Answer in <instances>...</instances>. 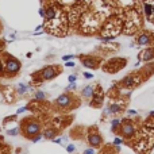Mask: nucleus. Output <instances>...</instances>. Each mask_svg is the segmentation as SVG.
<instances>
[{
	"mask_svg": "<svg viewBox=\"0 0 154 154\" xmlns=\"http://www.w3.org/2000/svg\"><path fill=\"white\" fill-rule=\"evenodd\" d=\"M0 61L3 64V69H4V77H8V78H12L16 74L20 72V68L22 64L18 58L12 57L10 54H1L0 55Z\"/></svg>",
	"mask_w": 154,
	"mask_h": 154,
	"instance_id": "1",
	"label": "nucleus"
},
{
	"mask_svg": "<svg viewBox=\"0 0 154 154\" xmlns=\"http://www.w3.org/2000/svg\"><path fill=\"white\" fill-rule=\"evenodd\" d=\"M120 120L119 119H115V120H112V131L114 132H116V130H118L119 127H120Z\"/></svg>",
	"mask_w": 154,
	"mask_h": 154,
	"instance_id": "18",
	"label": "nucleus"
},
{
	"mask_svg": "<svg viewBox=\"0 0 154 154\" xmlns=\"http://www.w3.org/2000/svg\"><path fill=\"white\" fill-rule=\"evenodd\" d=\"M0 31H1V24H0Z\"/></svg>",
	"mask_w": 154,
	"mask_h": 154,
	"instance_id": "30",
	"label": "nucleus"
},
{
	"mask_svg": "<svg viewBox=\"0 0 154 154\" xmlns=\"http://www.w3.org/2000/svg\"><path fill=\"white\" fill-rule=\"evenodd\" d=\"M139 81H141L139 76H137V74H128V76H126L120 81V85L124 88H132V87H137L139 84Z\"/></svg>",
	"mask_w": 154,
	"mask_h": 154,
	"instance_id": "12",
	"label": "nucleus"
},
{
	"mask_svg": "<svg viewBox=\"0 0 154 154\" xmlns=\"http://www.w3.org/2000/svg\"><path fill=\"white\" fill-rule=\"evenodd\" d=\"M72 57H73V55H65V57H62V60H64V61H68V60Z\"/></svg>",
	"mask_w": 154,
	"mask_h": 154,
	"instance_id": "25",
	"label": "nucleus"
},
{
	"mask_svg": "<svg viewBox=\"0 0 154 154\" xmlns=\"http://www.w3.org/2000/svg\"><path fill=\"white\" fill-rule=\"evenodd\" d=\"M123 111V106L120 103H111L107 109V115H118Z\"/></svg>",
	"mask_w": 154,
	"mask_h": 154,
	"instance_id": "14",
	"label": "nucleus"
},
{
	"mask_svg": "<svg viewBox=\"0 0 154 154\" xmlns=\"http://www.w3.org/2000/svg\"><path fill=\"white\" fill-rule=\"evenodd\" d=\"M55 134H57V131H55L54 128H47V130L43 132V137H45L46 139H53Z\"/></svg>",
	"mask_w": 154,
	"mask_h": 154,
	"instance_id": "17",
	"label": "nucleus"
},
{
	"mask_svg": "<svg viewBox=\"0 0 154 154\" xmlns=\"http://www.w3.org/2000/svg\"><path fill=\"white\" fill-rule=\"evenodd\" d=\"M42 124L39 120L35 118H26L22 120V126H20V131L27 139H32L34 135H38L41 132Z\"/></svg>",
	"mask_w": 154,
	"mask_h": 154,
	"instance_id": "3",
	"label": "nucleus"
},
{
	"mask_svg": "<svg viewBox=\"0 0 154 154\" xmlns=\"http://www.w3.org/2000/svg\"><path fill=\"white\" fill-rule=\"evenodd\" d=\"M120 142H122V141H120V139H119V138H116L115 141H114V143H115V145H119V143H120Z\"/></svg>",
	"mask_w": 154,
	"mask_h": 154,
	"instance_id": "27",
	"label": "nucleus"
},
{
	"mask_svg": "<svg viewBox=\"0 0 154 154\" xmlns=\"http://www.w3.org/2000/svg\"><path fill=\"white\" fill-rule=\"evenodd\" d=\"M153 37L154 34L150 31H142L139 32L137 38H135V42H137V45H141V46H146V45H150L153 43Z\"/></svg>",
	"mask_w": 154,
	"mask_h": 154,
	"instance_id": "11",
	"label": "nucleus"
},
{
	"mask_svg": "<svg viewBox=\"0 0 154 154\" xmlns=\"http://www.w3.org/2000/svg\"><path fill=\"white\" fill-rule=\"evenodd\" d=\"M69 81H71V83H74V81H76V76H69Z\"/></svg>",
	"mask_w": 154,
	"mask_h": 154,
	"instance_id": "23",
	"label": "nucleus"
},
{
	"mask_svg": "<svg viewBox=\"0 0 154 154\" xmlns=\"http://www.w3.org/2000/svg\"><path fill=\"white\" fill-rule=\"evenodd\" d=\"M103 103H104V92H103V89H101L100 85H96L95 93H93L92 99H91V107L99 108V107L103 106Z\"/></svg>",
	"mask_w": 154,
	"mask_h": 154,
	"instance_id": "10",
	"label": "nucleus"
},
{
	"mask_svg": "<svg viewBox=\"0 0 154 154\" xmlns=\"http://www.w3.org/2000/svg\"><path fill=\"white\" fill-rule=\"evenodd\" d=\"M124 65H126L124 58H112L107 64L103 65V71L107 72V73H116L122 68H124Z\"/></svg>",
	"mask_w": 154,
	"mask_h": 154,
	"instance_id": "7",
	"label": "nucleus"
},
{
	"mask_svg": "<svg viewBox=\"0 0 154 154\" xmlns=\"http://www.w3.org/2000/svg\"><path fill=\"white\" fill-rule=\"evenodd\" d=\"M68 151H69V153L74 151V146H73V145H69V146H68Z\"/></svg>",
	"mask_w": 154,
	"mask_h": 154,
	"instance_id": "21",
	"label": "nucleus"
},
{
	"mask_svg": "<svg viewBox=\"0 0 154 154\" xmlns=\"http://www.w3.org/2000/svg\"><path fill=\"white\" fill-rule=\"evenodd\" d=\"M122 31V22L118 19V18H111L106 22V24L103 26L101 30V39H106L109 41L112 39L115 35H118L119 32Z\"/></svg>",
	"mask_w": 154,
	"mask_h": 154,
	"instance_id": "4",
	"label": "nucleus"
},
{
	"mask_svg": "<svg viewBox=\"0 0 154 154\" xmlns=\"http://www.w3.org/2000/svg\"><path fill=\"white\" fill-rule=\"evenodd\" d=\"M143 11H145V15L149 20L154 22V4H151L150 1H146L143 4Z\"/></svg>",
	"mask_w": 154,
	"mask_h": 154,
	"instance_id": "15",
	"label": "nucleus"
},
{
	"mask_svg": "<svg viewBox=\"0 0 154 154\" xmlns=\"http://www.w3.org/2000/svg\"><path fill=\"white\" fill-rule=\"evenodd\" d=\"M84 154H95V151H93L92 149H88V150L84 151Z\"/></svg>",
	"mask_w": 154,
	"mask_h": 154,
	"instance_id": "22",
	"label": "nucleus"
},
{
	"mask_svg": "<svg viewBox=\"0 0 154 154\" xmlns=\"http://www.w3.org/2000/svg\"><path fill=\"white\" fill-rule=\"evenodd\" d=\"M87 141H88V143H89V146H92V148H95V149L100 148L103 143V138H101V135H100V132L93 127L89 128V132H88V135H87Z\"/></svg>",
	"mask_w": 154,
	"mask_h": 154,
	"instance_id": "8",
	"label": "nucleus"
},
{
	"mask_svg": "<svg viewBox=\"0 0 154 154\" xmlns=\"http://www.w3.org/2000/svg\"><path fill=\"white\" fill-rule=\"evenodd\" d=\"M45 93L41 92V91H38V92H35V100H45Z\"/></svg>",
	"mask_w": 154,
	"mask_h": 154,
	"instance_id": "19",
	"label": "nucleus"
},
{
	"mask_svg": "<svg viewBox=\"0 0 154 154\" xmlns=\"http://www.w3.org/2000/svg\"><path fill=\"white\" fill-rule=\"evenodd\" d=\"M95 89H96V87L95 85H92V84H89V85H87V87H84L83 89V97L87 100H91L93 96V93H95Z\"/></svg>",
	"mask_w": 154,
	"mask_h": 154,
	"instance_id": "16",
	"label": "nucleus"
},
{
	"mask_svg": "<svg viewBox=\"0 0 154 154\" xmlns=\"http://www.w3.org/2000/svg\"><path fill=\"white\" fill-rule=\"evenodd\" d=\"M66 66H74V62H66Z\"/></svg>",
	"mask_w": 154,
	"mask_h": 154,
	"instance_id": "28",
	"label": "nucleus"
},
{
	"mask_svg": "<svg viewBox=\"0 0 154 154\" xmlns=\"http://www.w3.org/2000/svg\"><path fill=\"white\" fill-rule=\"evenodd\" d=\"M80 104V100L77 99L76 96H72L71 93H64L61 96H58L54 101V107L61 111H68V109L76 108Z\"/></svg>",
	"mask_w": 154,
	"mask_h": 154,
	"instance_id": "5",
	"label": "nucleus"
},
{
	"mask_svg": "<svg viewBox=\"0 0 154 154\" xmlns=\"http://www.w3.org/2000/svg\"><path fill=\"white\" fill-rule=\"evenodd\" d=\"M3 47H4V43L0 41V51H1V49H3Z\"/></svg>",
	"mask_w": 154,
	"mask_h": 154,
	"instance_id": "29",
	"label": "nucleus"
},
{
	"mask_svg": "<svg viewBox=\"0 0 154 154\" xmlns=\"http://www.w3.org/2000/svg\"><path fill=\"white\" fill-rule=\"evenodd\" d=\"M84 77H85V78H92V74H89V73H84Z\"/></svg>",
	"mask_w": 154,
	"mask_h": 154,
	"instance_id": "26",
	"label": "nucleus"
},
{
	"mask_svg": "<svg viewBox=\"0 0 154 154\" xmlns=\"http://www.w3.org/2000/svg\"><path fill=\"white\" fill-rule=\"evenodd\" d=\"M119 135H122L123 138L126 139H131L135 135V123L130 119H126L120 123V127H119Z\"/></svg>",
	"mask_w": 154,
	"mask_h": 154,
	"instance_id": "6",
	"label": "nucleus"
},
{
	"mask_svg": "<svg viewBox=\"0 0 154 154\" xmlns=\"http://www.w3.org/2000/svg\"><path fill=\"white\" fill-rule=\"evenodd\" d=\"M80 58V62L84 65V66L89 68V69H97L100 66V58L95 57V55H91V54H87V55H78Z\"/></svg>",
	"mask_w": 154,
	"mask_h": 154,
	"instance_id": "9",
	"label": "nucleus"
},
{
	"mask_svg": "<svg viewBox=\"0 0 154 154\" xmlns=\"http://www.w3.org/2000/svg\"><path fill=\"white\" fill-rule=\"evenodd\" d=\"M61 72H62V66H60V65H50V66L43 68L42 71L32 74V81H35V84H39V83H43V81L53 80Z\"/></svg>",
	"mask_w": 154,
	"mask_h": 154,
	"instance_id": "2",
	"label": "nucleus"
},
{
	"mask_svg": "<svg viewBox=\"0 0 154 154\" xmlns=\"http://www.w3.org/2000/svg\"><path fill=\"white\" fill-rule=\"evenodd\" d=\"M127 114H128V115H135V114H137V111H134V109H130Z\"/></svg>",
	"mask_w": 154,
	"mask_h": 154,
	"instance_id": "24",
	"label": "nucleus"
},
{
	"mask_svg": "<svg viewBox=\"0 0 154 154\" xmlns=\"http://www.w3.org/2000/svg\"><path fill=\"white\" fill-rule=\"evenodd\" d=\"M18 131H19L18 128H14V130H10V131H8V135H15V134H18Z\"/></svg>",
	"mask_w": 154,
	"mask_h": 154,
	"instance_id": "20",
	"label": "nucleus"
},
{
	"mask_svg": "<svg viewBox=\"0 0 154 154\" xmlns=\"http://www.w3.org/2000/svg\"><path fill=\"white\" fill-rule=\"evenodd\" d=\"M138 58L141 61H150V60H154V47L143 49L138 54Z\"/></svg>",
	"mask_w": 154,
	"mask_h": 154,
	"instance_id": "13",
	"label": "nucleus"
}]
</instances>
